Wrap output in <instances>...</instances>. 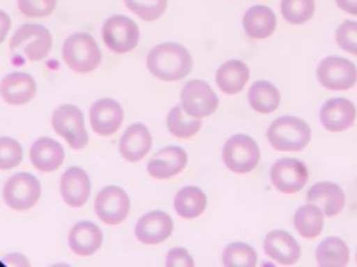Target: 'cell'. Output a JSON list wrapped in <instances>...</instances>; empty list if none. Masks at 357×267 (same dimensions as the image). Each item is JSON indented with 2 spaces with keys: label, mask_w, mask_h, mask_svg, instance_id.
<instances>
[{
  "label": "cell",
  "mask_w": 357,
  "mask_h": 267,
  "mask_svg": "<svg viewBox=\"0 0 357 267\" xmlns=\"http://www.w3.org/2000/svg\"><path fill=\"white\" fill-rule=\"evenodd\" d=\"M148 71L160 81L172 82L185 78L192 68L190 51L180 43L166 42L152 47L146 56Z\"/></svg>",
  "instance_id": "6da1fadb"
},
{
  "label": "cell",
  "mask_w": 357,
  "mask_h": 267,
  "mask_svg": "<svg viewBox=\"0 0 357 267\" xmlns=\"http://www.w3.org/2000/svg\"><path fill=\"white\" fill-rule=\"evenodd\" d=\"M66 65L78 74H88L96 70L102 61V51L96 40L85 32L70 35L61 49Z\"/></svg>",
  "instance_id": "7a4b0ae2"
},
{
  "label": "cell",
  "mask_w": 357,
  "mask_h": 267,
  "mask_svg": "<svg viewBox=\"0 0 357 267\" xmlns=\"http://www.w3.org/2000/svg\"><path fill=\"white\" fill-rule=\"evenodd\" d=\"M266 138L275 150L298 152L308 145L311 129L304 120L284 115L272 121Z\"/></svg>",
  "instance_id": "3957f363"
},
{
  "label": "cell",
  "mask_w": 357,
  "mask_h": 267,
  "mask_svg": "<svg viewBox=\"0 0 357 267\" xmlns=\"http://www.w3.org/2000/svg\"><path fill=\"white\" fill-rule=\"evenodd\" d=\"M53 38L50 31L39 24H24L10 40L11 53H21L29 61L46 58L52 50Z\"/></svg>",
  "instance_id": "277c9868"
},
{
  "label": "cell",
  "mask_w": 357,
  "mask_h": 267,
  "mask_svg": "<svg viewBox=\"0 0 357 267\" xmlns=\"http://www.w3.org/2000/svg\"><path fill=\"white\" fill-rule=\"evenodd\" d=\"M52 127L71 149L79 150L88 143L84 114L74 104H61L52 114Z\"/></svg>",
  "instance_id": "5b68a950"
},
{
  "label": "cell",
  "mask_w": 357,
  "mask_h": 267,
  "mask_svg": "<svg viewBox=\"0 0 357 267\" xmlns=\"http://www.w3.org/2000/svg\"><path fill=\"white\" fill-rule=\"evenodd\" d=\"M42 188L39 179L29 172H17L11 175L3 186L4 203L17 211H25L33 207L40 197Z\"/></svg>",
  "instance_id": "8992f818"
},
{
  "label": "cell",
  "mask_w": 357,
  "mask_h": 267,
  "mask_svg": "<svg viewBox=\"0 0 357 267\" xmlns=\"http://www.w3.org/2000/svg\"><path fill=\"white\" fill-rule=\"evenodd\" d=\"M102 39L109 50L124 54L137 47L139 42V28L135 21L127 15L116 14L103 22Z\"/></svg>",
  "instance_id": "52a82bcc"
},
{
  "label": "cell",
  "mask_w": 357,
  "mask_h": 267,
  "mask_svg": "<svg viewBox=\"0 0 357 267\" xmlns=\"http://www.w3.org/2000/svg\"><path fill=\"white\" fill-rule=\"evenodd\" d=\"M222 160L230 171L245 174L258 164L259 147L251 136L237 134L226 140L222 149Z\"/></svg>",
  "instance_id": "ba28073f"
},
{
  "label": "cell",
  "mask_w": 357,
  "mask_h": 267,
  "mask_svg": "<svg viewBox=\"0 0 357 267\" xmlns=\"http://www.w3.org/2000/svg\"><path fill=\"white\" fill-rule=\"evenodd\" d=\"M317 78L329 90H347L357 82V68L347 58L329 56L318 64Z\"/></svg>",
  "instance_id": "9c48e42d"
},
{
  "label": "cell",
  "mask_w": 357,
  "mask_h": 267,
  "mask_svg": "<svg viewBox=\"0 0 357 267\" xmlns=\"http://www.w3.org/2000/svg\"><path fill=\"white\" fill-rule=\"evenodd\" d=\"M180 104L188 115L204 118L215 113L219 99L208 82L202 79H191L181 89Z\"/></svg>",
  "instance_id": "30bf717a"
},
{
  "label": "cell",
  "mask_w": 357,
  "mask_h": 267,
  "mask_svg": "<svg viewBox=\"0 0 357 267\" xmlns=\"http://www.w3.org/2000/svg\"><path fill=\"white\" fill-rule=\"evenodd\" d=\"M93 209L102 222L117 225L123 222L130 213V197L123 188L109 185L98 192Z\"/></svg>",
  "instance_id": "8fae6325"
},
{
  "label": "cell",
  "mask_w": 357,
  "mask_h": 267,
  "mask_svg": "<svg viewBox=\"0 0 357 267\" xmlns=\"http://www.w3.org/2000/svg\"><path fill=\"white\" fill-rule=\"evenodd\" d=\"M269 177L279 192L296 193L305 185L308 179V168L301 160L286 157L272 164Z\"/></svg>",
  "instance_id": "7c38bea8"
},
{
  "label": "cell",
  "mask_w": 357,
  "mask_h": 267,
  "mask_svg": "<svg viewBox=\"0 0 357 267\" xmlns=\"http://www.w3.org/2000/svg\"><path fill=\"white\" fill-rule=\"evenodd\" d=\"M124 118L120 103L112 97L96 100L89 110V122L99 136H110L117 132Z\"/></svg>",
  "instance_id": "4fadbf2b"
},
{
  "label": "cell",
  "mask_w": 357,
  "mask_h": 267,
  "mask_svg": "<svg viewBox=\"0 0 357 267\" xmlns=\"http://www.w3.org/2000/svg\"><path fill=\"white\" fill-rule=\"evenodd\" d=\"M173 232L172 217L160 210L145 213L135 224V238L144 245H158Z\"/></svg>",
  "instance_id": "5bb4252c"
},
{
  "label": "cell",
  "mask_w": 357,
  "mask_h": 267,
  "mask_svg": "<svg viewBox=\"0 0 357 267\" xmlns=\"http://www.w3.org/2000/svg\"><path fill=\"white\" fill-rule=\"evenodd\" d=\"M187 153L180 146H166L148 161V174L156 179H167L180 174L187 165Z\"/></svg>",
  "instance_id": "9a60e30c"
},
{
  "label": "cell",
  "mask_w": 357,
  "mask_h": 267,
  "mask_svg": "<svg viewBox=\"0 0 357 267\" xmlns=\"http://www.w3.org/2000/svg\"><path fill=\"white\" fill-rule=\"evenodd\" d=\"M356 120V106L344 97L326 100L319 110V121L328 131L342 132L353 125Z\"/></svg>",
  "instance_id": "2e32d148"
},
{
  "label": "cell",
  "mask_w": 357,
  "mask_h": 267,
  "mask_svg": "<svg viewBox=\"0 0 357 267\" xmlns=\"http://www.w3.org/2000/svg\"><path fill=\"white\" fill-rule=\"evenodd\" d=\"M60 195L71 207H81L91 195V179L79 167L67 168L60 178Z\"/></svg>",
  "instance_id": "e0dca14e"
},
{
  "label": "cell",
  "mask_w": 357,
  "mask_h": 267,
  "mask_svg": "<svg viewBox=\"0 0 357 267\" xmlns=\"http://www.w3.org/2000/svg\"><path fill=\"white\" fill-rule=\"evenodd\" d=\"M152 146V135L145 124H131L120 138L119 152L127 161L135 163L142 160Z\"/></svg>",
  "instance_id": "ac0fdd59"
},
{
  "label": "cell",
  "mask_w": 357,
  "mask_h": 267,
  "mask_svg": "<svg viewBox=\"0 0 357 267\" xmlns=\"http://www.w3.org/2000/svg\"><path fill=\"white\" fill-rule=\"evenodd\" d=\"M36 93V82L31 74L11 72L0 82V96L11 106L29 103Z\"/></svg>",
  "instance_id": "d6986e66"
},
{
  "label": "cell",
  "mask_w": 357,
  "mask_h": 267,
  "mask_svg": "<svg viewBox=\"0 0 357 267\" xmlns=\"http://www.w3.org/2000/svg\"><path fill=\"white\" fill-rule=\"evenodd\" d=\"M264 250L269 259L282 264H293L301 254L298 242L283 229H273L266 234Z\"/></svg>",
  "instance_id": "ffe728a7"
},
{
  "label": "cell",
  "mask_w": 357,
  "mask_h": 267,
  "mask_svg": "<svg viewBox=\"0 0 357 267\" xmlns=\"http://www.w3.org/2000/svg\"><path fill=\"white\" fill-rule=\"evenodd\" d=\"M305 199L308 203L317 204L322 210L324 216L328 217L339 214L343 210L346 202L343 189L337 184L329 181L314 184L307 192Z\"/></svg>",
  "instance_id": "44dd1931"
},
{
  "label": "cell",
  "mask_w": 357,
  "mask_h": 267,
  "mask_svg": "<svg viewBox=\"0 0 357 267\" xmlns=\"http://www.w3.org/2000/svg\"><path fill=\"white\" fill-rule=\"evenodd\" d=\"M29 160L32 165L42 172L56 171L64 161V149L57 140L43 136L32 143Z\"/></svg>",
  "instance_id": "7402d4cb"
},
{
  "label": "cell",
  "mask_w": 357,
  "mask_h": 267,
  "mask_svg": "<svg viewBox=\"0 0 357 267\" xmlns=\"http://www.w3.org/2000/svg\"><path fill=\"white\" fill-rule=\"evenodd\" d=\"M103 242L102 229L92 221H79L68 232V246L78 256L93 254Z\"/></svg>",
  "instance_id": "603a6c76"
},
{
  "label": "cell",
  "mask_w": 357,
  "mask_h": 267,
  "mask_svg": "<svg viewBox=\"0 0 357 267\" xmlns=\"http://www.w3.org/2000/svg\"><path fill=\"white\" fill-rule=\"evenodd\" d=\"M243 28L251 39H265L276 28V15L266 6H252L243 15Z\"/></svg>",
  "instance_id": "cb8c5ba5"
},
{
  "label": "cell",
  "mask_w": 357,
  "mask_h": 267,
  "mask_svg": "<svg viewBox=\"0 0 357 267\" xmlns=\"http://www.w3.org/2000/svg\"><path fill=\"white\" fill-rule=\"evenodd\" d=\"M250 78V68L241 60H229L223 63L215 75L218 88L226 95H236L243 90Z\"/></svg>",
  "instance_id": "d4e9b609"
},
{
  "label": "cell",
  "mask_w": 357,
  "mask_h": 267,
  "mask_svg": "<svg viewBox=\"0 0 357 267\" xmlns=\"http://www.w3.org/2000/svg\"><path fill=\"white\" fill-rule=\"evenodd\" d=\"M206 195L201 188L187 185L176 193L173 207L180 217L191 220L204 213V210L206 209Z\"/></svg>",
  "instance_id": "484cf974"
},
{
  "label": "cell",
  "mask_w": 357,
  "mask_h": 267,
  "mask_svg": "<svg viewBox=\"0 0 357 267\" xmlns=\"http://www.w3.org/2000/svg\"><path fill=\"white\" fill-rule=\"evenodd\" d=\"M248 103L257 113L269 114L279 107L280 93L271 82L257 81L248 90Z\"/></svg>",
  "instance_id": "4316f807"
},
{
  "label": "cell",
  "mask_w": 357,
  "mask_h": 267,
  "mask_svg": "<svg viewBox=\"0 0 357 267\" xmlns=\"http://www.w3.org/2000/svg\"><path fill=\"white\" fill-rule=\"evenodd\" d=\"M293 222L303 238L311 239L318 236L324 229V213L317 204L307 203L296 210Z\"/></svg>",
  "instance_id": "83f0119b"
},
{
  "label": "cell",
  "mask_w": 357,
  "mask_h": 267,
  "mask_svg": "<svg viewBox=\"0 0 357 267\" xmlns=\"http://www.w3.org/2000/svg\"><path fill=\"white\" fill-rule=\"evenodd\" d=\"M315 259L319 266H346L349 261V246L337 236L325 238L317 246Z\"/></svg>",
  "instance_id": "f1b7e54d"
},
{
  "label": "cell",
  "mask_w": 357,
  "mask_h": 267,
  "mask_svg": "<svg viewBox=\"0 0 357 267\" xmlns=\"http://www.w3.org/2000/svg\"><path fill=\"white\" fill-rule=\"evenodd\" d=\"M166 125L173 136L185 139L194 136L201 129L202 118L188 115L183 110L181 104H177L169 111L166 117Z\"/></svg>",
  "instance_id": "f546056e"
},
{
  "label": "cell",
  "mask_w": 357,
  "mask_h": 267,
  "mask_svg": "<svg viewBox=\"0 0 357 267\" xmlns=\"http://www.w3.org/2000/svg\"><path fill=\"white\" fill-rule=\"evenodd\" d=\"M257 252L244 242L229 243L222 253V263L227 267H251L257 264Z\"/></svg>",
  "instance_id": "4dcf8cb0"
},
{
  "label": "cell",
  "mask_w": 357,
  "mask_h": 267,
  "mask_svg": "<svg viewBox=\"0 0 357 267\" xmlns=\"http://www.w3.org/2000/svg\"><path fill=\"white\" fill-rule=\"evenodd\" d=\"M315 11V0H282V17L293 25H300L312 18Z\"/></svg>",
  "instance_id": "1f68e13d"
},
{
  "label": "cell",
  "mask_w": 357,
  "mask_h": 267,
  "mask_svg": "<svg viewBox=\"0 0 357 267\" xmlns=\"http://www.w3.org/2000/svg\"><path fill=\"white\" fill-rule=\"evenodd\" d=\"M124 4L128 11L146 22L159 19L167 8V0H124Z\"/></svg>",
  "instance_id": "d6a6232c"
},
{
  "label": "cell",
  "mask_w": 357,
  "mask_h": 267,
  "mask_svg": "<svg viewBox=\"0 0 357 267\" xmlns=\"http://www.w3.org/2000/svg\"><path fill=\"white\" fill-rule=\"evenodd\" d=\"M22 160V146L10 136H0V170H11Z\"/></svg>",
  "instance_id": "836d02e7"
},
{
  "label": "cell",
  "mask_w": 357,
  "mask_h": 267,
  "mask_svg": "<svg viewBox=\"0 0 357 267\" xmlns=\"http://www.w3.org/2000/svg\"><path fill=\"white\" fill-rule=\"evenodd\" d=\"M335 38H336L337 46L342 50L357 56V21H351V19L343 21L337 26Z\"/></svg>",
  "instance_id": "e575fe53"
},
{
  "label": "cell",
  "mask_w": 357,
  "mask_h": 267,
  "mask_svg": "<svg viewBox=\"0 0 357 267\" xmlns=\"http://www.w3.org/2000/svg\"><path fill=\"white\" fill-rule=\"evenodd\" d=\"M57 0H17L18 10L29 18H45L56 8Z\"/></svg>",
  "instance_id": "d590c367"
},
{
  "label": "cell",
  "mask_w": 357,
  "mask_h": 267,
  "mask_svg": "<svg viewBox=\"0 0 357 267\" xmlns=\"http://www.w3.org/2000/svg\"><path fill=\"white\" fill-rule=\"evenodd\" d=\"M166 266H180V267L194 266V259L187 249L180 246L172 248L166 254Z\"/></svg>",
  "instance_id": "8d00e7d4"
},
{
  "label": "cell",
  "mask_w": 357,
  "mask_h": 267,
  "mask_svg": "<svg viewBox=\"0 0 357 267\" xmlns=\"http://www.w3.org/2000/svg\"><path fill=\"white\" fill-rule=\"evenodd\" d=\"M10 28H11V18H10V15L6 11L0 10V44L4 42L6 36L8 35Z\"/></svg>",
  "instance_id": "74e56055"
},
{
  "label": "cell",
  "mask_w": 357,
  "mask_h": 267,
  "mask_svg": "<svg viewBox=\"0 0 357 267\" xmlns=\"http://www.w3.org/2000/svg\"><path fill=\"white\" fill-rule=\"evenodd\" d=\"M3 261L6 264H10V266H28L29 261L26 260V257L24 254H20V253H10V254H6Z\"/></svg>",
  "instance_id": "f35d334b"
},
{
  "label": "cell",
  "mask_w": 357,
  "mask_h": 267,
  "mask_svg": "<svg viewBox=\"0 0 357 267\" xmlns=\"http://www.w3.org/2000/svg\"><path fill=\"white\" fill-rule=\"evenodd\" d=\"M337 7L351 15H357V0H335Z\"/></svg>",
  "instance_id": "ab89813d"
},
{
  "label": "cell",
  "mask_w": 357,
  "mask_h": 267,
  "mask_svg": "<svg viewBox=\"0 0 357 267\" xmlns=\"http://www.w3.org/2000/svg\"><path fill=\"white\" fill-rule=\"evenodd\" d=\"M356 260H357V253H356Z\"/></svg>",
  "instance_id": "60d3db41"
}]
</instances>
